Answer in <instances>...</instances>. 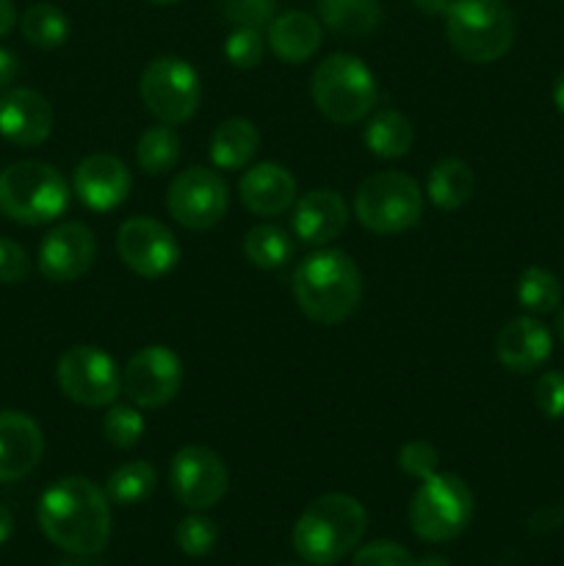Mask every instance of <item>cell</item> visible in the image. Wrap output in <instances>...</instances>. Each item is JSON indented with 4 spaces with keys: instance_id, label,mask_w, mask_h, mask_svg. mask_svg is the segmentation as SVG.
<instances>
[{
    "instance_id": "cell-1",
    "label": "cell",
    "mask_w": 564,
    "mask_h": 566,
    "mask_svg": "<svg viewBox=\"0 0 564 566\" xmlns=\"http://www.w3.org/2000/svg\"><path fill=\"white\" fill-rule=\"evenodd\" d=\"M94 481L70 475L39 497L36 520L42 534L70 556H100L111 542V506Z\"/></svg>"
},
{
    "instance_id": "cell-2",
    "label": "cell",
    "mask_w": 564,
    "mask_h": 566,
    "mask_svg": "<svg viewBox=\"0 0 564 566\" xmlns=\"http://www.w3.org/2000/svg\"><path fill=\"white\" fill-rule=\"evenodd\" d=\"M293 298L313 324H343L363 298V274L341 249L321 247L293 271Z\"/></svg>"
},
{
    "instance_id": "cell-3",
    "label": "cell",
    "mask_w": 564,
    "mask_h": 566,
    "mask_svg": "<svg viewBox=\"0 0 564 566\" xmlns=\"http://www.w3.org/2000/svg\"><path fill=\"white\" fill-rule=\"evenodd\" d=\"M368 512L363 503L343 492L321 495L299 514L293 525V551L304 564L326 566L341 562L363 542Z\"/></svg>"
},
{
    "instance_id": "cell-4",
    "label": "cell",
    "mask_w": 564,
    "mask_h": 566,
    "mask_svg": "<svg viewBox=\"0 0 564 566\" xmlns=\"http://www.w3.org/2000/svg\"><path fill=\"white\" fill-rule=\"evenodd\" d=\"M70 205V186L55 166L17 160L0 171V213L22 227H42Z\"/></svg>"
},
{
    "instance_id": "cell-5",
    "label": "cell",
    "mask_w": 564,
    "mask_h": 566,
    "mask_svg": "<svg viewBox=\"0 0 564 566\" xmlns=\"http://www.w3.org/2000/svg\"><path fill=\"white\" fill-rule=\"evenodd\" d=\"M446 36L470 64H492L512 50L518 20L503 0H451Z\"/></svg>"
},
{
    "instance_id": "cell-6",
    "label": "cell",
    "mask_w": 564,
    "mask_h": 566,
    "mask_svg": "<svg viewBox=\"0 0 564 566\" xmlns=\"http://www.w3.org/2000/svg\"><path fill=\"white\" fill-rule=\"evenodd\" d=\"M315 108L335 125H354L374 111L379 99L376 77L357 55L335 53L315 66L310 77Z\"/></svg>"
},
{
    "instance_id": "cell-7",
    "label": "cell",
    "mask_w": 564,
    "mask_h": 566,
    "mask_svg": "<svg viewBox=\"0 0 564 566\" xmlns=\"http://www.w3.org/2000/svg\"><path fill=\"white\" fill-rule=\"evenodd\" d=\"M476 501L459 475L440 473L420 481L409 501V528L424 542H451L470 525Z\"/></svg>"
},
{
    "instance_id": "cell-8",
    "label": "cell",
    "mask_w": 564,
    "mask_h": 566,
    "mask_svg": "<svg viewBox=\"0 0 564 566\" xmlns=\"http://www.w3.org/2000/svg\"><path fill=\"white\" fill-rule=\"evenodd\" d=\"M424 193L404 171H376L354 193V216L376 235H396L420 221Z\"/></svg>"
},
{
    "instance_id": "cell-9",
    "label": "cell",
    "mask_w": 564,
    "mask_h": 566,
    "mask_svg": "<svg viewBox=\"0 0 564 566\" xmlns=\"http://www.w3.org/2000/svg\"><path fill=\"white\" fill-rule=\"evenodd\" d=\"M142 103L164 125H182L191 119L202 99L197 70L177 55L153 59L142 72Z\"/></svg>"
},
{
    "instance_id": "cell-10",
    "label": "cell",
    "mask_w": 564,
    "mask_h": 566,
    "mask_svg": "<svg viewBox=\"0 0 564 566\" xmlns=\"http://www.w3.org/2000/svg\"><path fill=\"white\" fill-rule=\"evenodd\" d=\"M55 381L70 401L81 407H111L122 392V368L97 346L66 348L55 365Z\"/></svg>"
},
{
    "instance_id": "cell-11",
    "label": "cell",
    "mask_w": 564,
    "mask_h": 566,
    "mask_svg": "<svg viewBox=\"0 0 564 566\" xmlns=\"http://www.w3.org/2000/svg\"><path fill=\"white\" fill-rule=\"evenodd\" d=\"M230 208V191L221 175L205 166L180 171L166 191V210L180 227L205 232L219 224Z\"/></svg>"
},
{
    "instance_id": "cell-12",
    "label": "cell",
    "mask_w": 564,
    "mask_h": 566,
    "mask_svg": "<svg viewBox=\"0 0 564 566\" xmlns=\"http://www.w3.org/2000/svg\"><path fill=\"white\" fill-rule=\"evenodd\" d=\"M169 486L177 503L191 512H208L227 495L230 473L216 451L205 446H186L171 459Z\"/></svg>"
},
{
    "instance_id": "cell-13",
    "label": "cell",
    "mask_w": 564,
    "mask_h": 566,
    "mask_svg": "<svg viewBox=\"0 0 564 566\" xmlns=\"http://www.w3.org/2000/svg\"><path fill=\"white\" fill-rule=\"evenodd\" d=\"M182 387V363L171 348L144 346L122 370V392L136 407L158 409L175 401Z\"/></svg>"
},
{
    "instance_id": "cell-14",
    "label": "cell",
    "mask_w": 564,
    "mask_h": 566,
    "mask_svg": "<svg viewBox=\"0 0 564 566\" xmlns=\"http://www.w3.org/2000/svg\"><path fill=\"white\" fill-rule=\"evenodd\" d=\"M116 252L133 274L144 280H160L180 260V243L158 219L136 216V219H127L116 232Z\"/></svg>"
},
{
    "instance_id": "cell-15",
    "label": "cell",
    "mask_w": 564,
    "mask_h": 566,
    "mask_svg": "<svg viewBox=\"0 0 564 566\" xmlns=\"http://www.w3.org/2000/svg\"><path fill=\"white\" fill-rule=\"evenodd\" d=\"M97 258V238L81 221L53 227L39 243V271L50 282H75L86 274Z\"/></svg>"
},
{
    "instance_id": "cell-16",
    "label": "cell",
    "mask_w": 564,
    "mask_h": 566,
    "mask_svg": "<svg viewBox=\"0 0 564 566\" xmlns=\"http://www.w3.org/2000/svg\"><path fill=\"white\" fill-rule=\"evenodd\" d=\"M53 105L36 88L11 86L0 94V136L17 147H39L53 133Z\"/></svg>"
},
{
    "instance_id": "cell-17",
    "label": "cell",
    "mask_w": 564,
    "mask_h": 566,
    "mask_svg": "<svg viewBox=\"0 0 564 566\" xmlns=\"http://www.w3.org/2000/svg\"><path fill=\"white\" fill-rule=\"evenodd\" d=\"M130 171L122 164L116 155L94 153L77 164L75 177H72V188H75L77 199L86 205L88 210H105L119 208L130 193Z\"/></svg>"
},
{
    "instance_id": "cell-18",
    "label": "cell",
    "mask_w": 564,
    "mask_h": 566,
    "mask_svg": "<svg viewBox=\"0 0 564 566\" xmlns=\"http://www.w3.org/2000/svg\"><path fill=\"white\" fill-rule=\"evenodd\" d=\"M44 453V434L25 412L0 409V484H11L31 473Z\"/></svg>"
},
{
    "instance_id": "cell-19",
    "label": "cell",
    "mask_w": 564,
    "mask_h": 566,
    "mask_svg": "<svg viewBox=\"0 0 564 566\" xmlns=\"http://www.w3.org/2000/svg\"><path fill=\"white\" fill-rule=\"evenodd\" d=\"M553 335L534 315L512 318L495 340V357L512 374H531L551 359Z\"/></svg>"
},
{
    "instance_id": "cell-20",
    "label": "cell",
    "mask_w": 564,
    "mask_h": 566,
    "mask_svg": "<svg viewBox=\"0 0 564 566\" xmlns=\"http://www.w3.org/2000/svg\"><path fill=\"white\" fill-rule=\"evenodd\" d=\"M291 221L299 241H304L307 247H326L346 230L348 205L332 188H315L293 205Z\"/></svg>"
},
{
    "instance_id": "cell-21",
    "label": "cell",
    "mask_w": 564,
    "mask_h": 566,
    "mask_svg": "<svg viewBox=\"0 0 564 566\" xmlns=\"http://www.w3.org/2000/svg\"><path fill=\"white\" fill-rule=\"evenodd\" d=\"M238 193L254 216H280L296 202V177L285 166L263 160L243 171Z\"/></svg>"
},
{
    "instance_id": "cell-22",
    "label": "cell",
    "mask_w": 564,
    "mask_h": 566,
    "mask_svg": "<svg viewBox=\"0 0 564 566\" xmlns=\"http://www.w3.org/2000/svg\"><path fill=\"white\" fill-rule=\"evenodd\" d=\"M321 22L304 11H285L269 22V44L276 59L285 64H302L313 59L321 48Z\"/></svg>"
},
{
    "instance_id": "cell-23",
    "label": "cell",
    "mask_w": 564,
    "mask_h": 566,
    "mask_svg": "<svg viewBox=\"0 0 564 566\" xmlns=\"http://www.w3.org/2000/svg\"><path fill=\"white\" fill-rule=\"evenodd\" d=\"M260 149V133L258 127L249 119L241 116H232L224 119L210 136V160H213L219 169H243L249 166V160L258 155Z\"/></svg>"
},
{
    "instance_id": "cell-24",
    "label": "cell",
    "mask_w": 564,
    "mask_h": 566,
    "mask_svg": "<svg viewBox=\"0 0 564 566\" xmlns=\"http://www.w3.org/2000/svg\"><path fill=\"white\" fill-rule=\"evenodd\" d=\"M365 147L376 155V158H404L415 144V127L409 116H404L396 108H382L370 114L368 125H365Z\"/></svg>"
},
{
    "instance_id": "cell-25",
    "label": "cell",
    "mask_w": 564,
    "mask_h": 566,
    "mask_svg": "<svg viewBox=\"0 0 564 566\" xmlns=\"http://www.w3.org/2000/svg\"><path fill=\"white\" fill-rule=\"evenodd\" d=\"M476 175L464 160L459 158H442L431 166L429 180H426V193H429L431 205L440 210H459L468 205L473 197Z\"/></svg>"
},
{
    "instance_id": "cell-26",
    "label": "cell",
    "mask_w": 564,
    "mask_h": 566,
    "mask_svg": "<svg viewBox=\"0 0 564 566\" xmlns=\"http://www.w3.org/2000/svg\"><path fill=\"white\" fill-rule=\"evenodd\" d=\"M318 14L330 31L341 36H368L379 28V0H318Z\"/></svg>"
},
{
    "instance_id": "cell-27",
    "label": "cell",
    "mask_w": 564,
    "mask_h": 566,
    "mask_svg": "<svg viewBox=\"0 0 564 566\" xmlns=\"http://www.w3.org/2000/svg\"><path fill=\"white\" fill-rule=\"evenodd\" d=\"M136 160L138 169L153 177H160L175 169L177 160H180V136L175 133V127L164 125V122L155 127H147L138 136Z\"/></svg>"
},
{
    "instance_id": "cell-28",
    "label": "cell",
    "mask_w": 564,
    "mask_h": 566,
    "mask_svg": "<svg viewBox=\"0 0 564 566\" xmlns=\"http://www.w3.org/2000/svg\"><path fill=\"white\" fill-rule=\"evenodd\" d=\"M20 31L31 48L55 50L70 39V20L59 6L33 3L20 17Z\"/></svg>"
},
{
    "instance_id": "cell-29",
    "label": "cell",
    "mask_w": 564,
    "mask_h": 566,
    "mask_svg": "<svg viewBox=\"0 0 564 566\" xmlns=\"http://www.w3.org/2000/svg\"><path fill=\"white\" fill-rule=\"evenodd\" d=\"M243 254L254 269H282L293 258V238L276 224H258L243 238Z\"/></svg>"
},
{
    "instance_id": "cell-30",
    "label": "cell",
    "mask_w": 564,
    "mask_h": 566,
    "mask_svg": "<svg viewBox=\"0 0 564 566\" xmlns=\"http://www.w3.org/2000/svg\"><path fill=\"white\" fill-rule=\"evenodd\" d=\"M155 484H158V473H155L153 464L136 459V462L122 464L111 473V479L105 481V495L116 506H136L153 495Z\"/></svg>"
},
{
    "instance_id": "cell-31",
    "label": "cell",
    "mask_w": 564,
    "mask_h": 566,
    "mask_svg": "<svg viewBox=\"0 0 564 566\" xmlns=\"http://www.w3.org/2000/svg\"><path fill=\"white\" fill-rule=\"evenodd\" d=\"M562 282L553 271L542 269V265H531L520 274L518 280V302L525 313L531 315H547L562 304Z\"/></svg>"
},
{
    "instance_id": "cell-32",
    "label": "cell",
    "mask_w": 564,
    "mask_h": 566,
    "mask_svg": "<svg viewBox=\"0 0 564 566\" xmlns=\"http://www.w3.org/2000/svg\"><path fill=\"white\" fill-rule=\"evenodd\" d=\"M144 429H147L144 415L136 407H127V403H114L103 418L105 440L114 448H119V451L136 448L142 442Z\"/></svg>"
},
{
    "instance_id": "cell-33",
    "label": "cell",
    "mask_w": 564,
    "mask_h": 566,
    "mask_svg": "<svg viewBox=\"0 0 564 566\" xmlns=\"http://www.w3.org/2000/svg\"><path fill=\"white\" fill-rule=\"evenodd\" d=\"M175 542L186 556L202 558L208 556V553L216 547V542H219V528H216V523L210 517L194 512L177 523Z\"/></svg>"
},
{
    "instance_id": "cell-34",
    "label": "cell",
    "mask_w": 564,
    "mask_h": 566,
    "mask_svg": "<svg viewBox=\"0 0 564 566\" xmlns=\"http://www.w3.org/2000/svg\"><path fill=\"white\" fill-rule=\"evenodd\" d=\"M224 55L236 70H254L265 55V39L260 28L236 25L224 42Z\"/></svg>"
},
{
    "instance_id": "cell-35",
    "label": "cell",
    "mask_w": 564,
    "mask_h": 566,
    "mask_svg": "<svg viewBox=\"0 0 564 566\" xmlns=\"http://www.w3.org/2000/svg\"><path fill=\"white\" fill-rule=\"evenodd\" d=\"M276 0H221V14L227 22L236 25L260 28L263 31L274 20Z\"/></svg>"
},
{
    "instance_id": "cell-36",
    "label": "cell",
    "mask_w": 564,
    "mask_h": 566,
    "mask_svg": "<svg viewBox=\"0 0 564 566\" xmlns=\"http://www.w3.org/2000/svg\"><path fill=\"white\" fill-rule=\"evenodd\" d=\"M398 468L407 475H412V479L424 481L435 475L437 468H440V451L431 442L412 440L398 451Z\"/></svg>"
},
{
    "instance_id": "cell-37",
    "label": "cell",
    "mask_w": 564,
    "mask_h": 566,
    "mask_svg": "<svg viewBox=\"0 0 564 566\" xmlns=\"http://www.w3.org/2000/svg\"><path fill=\"white\" fill-rule=\"evenodd\" d=\"M536 409L547 420L564 418V374L562 370H545L534 385Z\"/></svg>"
},
{
    "instance_id": "cell-38",
    "label": "cell",
    "mask_w": 564,
    "mask_h": 566,
    "mask_svg": "<svg viewBox=\"0 0 564 566\" xmlns=\"http://www.w3.org/2000/svg\"><path fill=\"white\" fill-rule=\"evenodd\" d=\"M352 566H415L412 553L398 542H370V545L359 547L354 556Z\"/></svg>"
},
{
    "instance_id": "cell-39",
    "label": "cell",
    "mask_w": 564,
    "mask_h": 566,
    "mask_svg": "<svg viewBox=\"0 0 564 566\" xmlns=\"http://www.w3.org/2000/svg\"><path fill=\"white\" fill-rule=\"evenodd\" d=\"M31 271L28 252L11 238L0 235V285H20Z\"/></svg>"
},
{
    "instance_id": "cell-40",
    "label": "cell",
    "mask_w": 564,
    "mask_h": 566,
    "mask_svg": "<svg viewBox=\"0 0 564 566\" xmlns=\"http://www.w3.org/2000/svg\"><path fill=\"white\" fill-rule=\"evenodd\" d=\"M17 75H20V59L9 48H0V94L9 92Z\"/></svg>"
},
{
    "instance_id": "cell-41",
    "label": "cell",
    "mask_w": 564,
    "mask_h": 566,
    "mask_svg": "<svg viewBox=\"0 0 564 566\" xmlns=\"http://www.w3.org/2000/svg\"><path fill=\"white\" fill-rule=\"evenodd\" d=\"M14 22H17L14 3H11V0H0V39L14 28Z\"/></svg>"
},
{
    "instance_id": "cell-42",
    "label": "cell",
    "mask_w": 564,
    "mask_h": 566,
    "mask_svg": "<svg viewBox=\"0 0 564 566\" xmlns=\"http://www.w3.org/2000/svg\"><path fill=\"white\" fill-rule=\"evenodd\" d=\"M415 6H418L424 14H442L446 17L448 6H451V0H412Z\"/></svg>"
},
{
    "instance_id": "cell-43",
    "label": "cell",
    "mask_w": 564,
    "mask_h": 566,
    "mask_svg": "<svg viewBox=\"0 0 564 566\" xmlns=\"http://www.w3.org/2000/svg\"><path fill=\"white\" fill-rule=\"evenodd\" d=\"M11 534H14V517H11L9 509L0 503V545H3V542H9Z\"/></svg>"
},
{
    "instance_id": "cell-44",
    "label": "cell",
    "mask_w": 564,
    "mask_h": 566,
    "mask_svg": "<svg viewBox=\"0 0 564 566\" xmlns=\"http://www.w3.org/2000/svg\"><path fill=\"white\" fill-rule=\"evenodd\" d=\"M553 105L564 114V72L556 77V83H553Z\"/></svg>"
},
{
    "instance_id": "cell-45",
    "label": "cell",
    "mask_w": 564,
    "mask_h": 566,
    "mask_svg": "<svg viewBox=\"0 0 564 566\" xmlns=\"http://www.w3.org/2000/svg\"><path fill=\"white\" fill-rule=\"evenodd\" d=\"M55 566H100V564L88 562V556H75V558H66V562H59Z\"/></svg>"
},
{
    "instance_id": "cell-46",
    "label": "cell",
    "mask_w": 564,
    "mask_h": 566,
    "mask_svg": "<svg viewBox=\"0 0 564 566\" xmlns=\"http://www.w3.org/2000/svg\"><path fill=\"white\" fill-rule=\"evenodd\" d=\"M415 566H451V564H448L442 556H426L420 558V562H415Z\"/></svg>"
},
{
    "instance_id": "cell-47",
    "label": "cell",
    "mask_w": 564,
    "mask_h": 566,
    "mask_svg": "<svg viewBox=\"0 0 564 566\" xmlns=\"http://www.w3.org/2000/svg\"><path fill=\"white\" fill-rule=\"evenodd\" d=\"M556 332H558V340L564 343V307H562V313H558V318H556Z\"/></svg>"
},
{
    "instance_id": "cell-48",
    "label": "cell",
    "mask_w": 564,
    "mask_h": 566,
    "mask_svg": "<svg viewBox=\"0 0 564 566\" xmlns=\"http://www.w3.org/2000/svg\"><path fill=\"white\" fill-rule=\"evenodd\" d=\"M149 3H155V6H171V3H180V0H149Z\"/></svg>"
},
{
    "instance_id": "cell-49",
    "label": "cell",
    "mask_w": 564,
    "mask_h": 566,
    "mask_svg": "<svg viewBox=\"0 0 564 566\" xmlns=\"http://www.w3.org/2000/svg\"><path fill=\"white\" fill-rule=\"evenodd\" d=\"M276 566H304V564H296V562H285V564H276Z\"/></svg>"
}]
</instances>
